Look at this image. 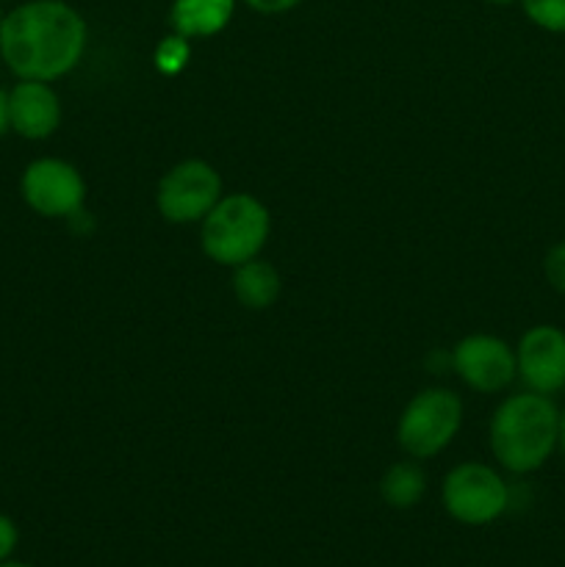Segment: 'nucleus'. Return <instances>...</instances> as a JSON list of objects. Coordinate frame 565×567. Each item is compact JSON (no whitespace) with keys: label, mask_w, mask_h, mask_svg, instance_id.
Instances as JSON below:
<instances>
[{"label":"nucleus","mask_w":565,"mask_h":567,"mask_svg":"<svg viewBox=\"0 0 565 567\" xmlns=\"http://www.w3.org/2000/svg\"><path fill=\"white\" fill-rule=\"evenodd\" d=\"M86 22L61 0H31L0 17V59L20 81H55L81 61Z\"/></svg>","instance_id":"1"},{"label":"nucleus","mask_w":565,"mask_h":567,"mask_svg":"<svg viewBox=\"0 0 565 567\" xmlns=\"http://www.w3.org/2000/svg\"><path fill=\"white\" fill-rule=\"evenodd\" d=\"M559 441V410L543 393H515L496 410L491 446L499 463L513 474L541 468Z\"/></svg>","instance_id":"2"},{"label":"nucleus","mask_w":565,"mask_h":567,"mask_svg":"<svg viewBox=\"0 0 565 567\" xmlns=\"http://www.w3.org/2000/svg\"><path fill=\"white\" fill-rule=\"evenodd\" d=\"M269 238V210L249 194L219 199L205 216L203 249L222 266H242L264 249Z\"/></svg>","instance_id":"3"},{"label":"nucleus","mask_w":565,"mask_h":567,"mask_svg":"<svg viewBox=\"0 0 565 567\" xmlns=\"http://www.w3.org/2000/svg\"><path fill=\"white\" fill-rule=\"evenodd\" d=\"M463 421V404L452 391H424L399 419V443L415 460L438 454L452 443Z\"/></svg>","instance_id":"4"},{"label":"nucleus","mask_w":565,"mask_h":567,"mask_svg":"<svg viewBox=\"0 0 565 567\" xmlns=\"http://www.w3.org/2000/svg\"><path fill=\"white\" fill-rule=\"evenodd\" d=\"M510 491L502 476L482 463L458 465L443 482V507L458 524L487 526L502 518Z\"/></svg>","instance_id":"5"},{"label":"nucleus","mask_w":565,"mask_h":567,"mask_svg":"<svg viewBox=\"0 0 565 567\" xmlns=\"http://www.w3.org/2000/svg\"><path fill=\"white\" fill-rule=\"evenodd\" d=\"M222 194V177L205 161H183L164 175L158 186V210L172 225L205 219Z\"/></svg>","instance_id":"6"},{"label":"nucleus","mask_w":565,"mask_h":567,"mask_svg":"<svg viewBox=\"0 0 565 567\" xmlns=\"http://www.w3.org/2000/svg\"><path fill=\"white\" fill-rule=\"evenodd\" d=\"M20 192L28 208L37 210L39 216H48V219L66 216L70 219L75 210H81L86 186H83L81 172L66 161L39 158L31 161L22 172Z\"/></svg>","instance_id":"7"},{"label":"nucleus","mask_w":565,"mask_h":567,"mask_svg":"<svg viewBox=\"0 0 565 567\" xmlns=\"http://www.w3.org/2000/svg\"><path fill=\"white\" fill-rule=\"evenodd\" d=\"M454 371L469 382L474 391L496 393L513 382L518 363L513 349L493 336H469L454 347Z\"/></svg>","instance_id":"8"},{"label":"nucleus","mask_w":565,"mask_h":567,"mask_svg":"<svg viewBox=\"0 0 565 567\" xmlns=\"http://www.w3.org/2000/svg\"><path fill=\"white\" fill-rule=\"evenodd\" d=\"M521 380L535 393H557L565 388V332L559 327H532L515 352Z\"/></svg>","instance_id":"9"},{"label":"nucleus","mask_w":565,"mask_h":567,"mask_svg":"<svg viewBox=\"0 0 565 567\" xmlns=\"http://www.w3.org/2000/svg\"><path fill=\"white\" fill-rule=\"evenodd\" d=\"M59 122V94L44 81H20L9 92V131H14L17 136L39 142L53 136Z\"/></svg>","instance_id":"10"},{"label":"nucleus","mask_w":565,"mask_h":567,"mask_svg":"<svg viewBox=\"0 0 565 567\" xmlns=\"http://www.w3.org/2000/svg\"><path fill=\"white\" fill-rule=\"evenodd\" d=\"M233 3L236 0H175L170 20L186 39L214 37L230 22Z\"/></svg>","instance_id":"11"},{"label":"nucleus","mask_w":565,"mask_h":567,"mask_svg":"<svg viewBox=\"0 0 565 567\" xmlns=\"http://www.w3.org/2000/svg\"><path fill=\"white\" fill-rule=\"evenodd\" d=\"M233 291H236L242 305H247V308L253 310H264L269 308L277 299V293H280V275H277L275 266L253 258L236 269Z\"/></svg>","instance_id":"12"},{"label":"nucleus","mask_w":565,"mask_h":567,"mask_svg":"<svg viewBox=\"0 0 565 567\" xmlns=\"http://www.w3.org/2000/svg\"><path fill=\"white\" fill-rule=\"evenodd\" d=\"M427 476L415 463H397L380 482L382 502L393 509H410L424 498Z\"/></svg>","instance_id":"13"},{"label":"nucleus","mask_w":565,"mask_h":567,"mask_svg":"<svg viewBox=\"0 0 565 567\" xmlns=\"http://www.w3.org/2000/svg\"><path fill=\"white\" fill-rule=\"evenodd\" d=\"M521 6L537 28L565 33V0H521Z\"/></svg>","instance_id":"14"},{"label":"nucleus","mask_w":565,"mask_h":567,"mask_svg":"<svg viewBox=\"0 0 565 567\" xmlns=\"http://www.w3.org/2000/svg\"><path fill=\"white\" fill-rule=\"evenodd\" d=\"M188 61V42L186 37H170L164 39V42L158 44V50H155V66H158L161 72H166V75H177V72L186 66Z\"/></svg>","instance_id":"15"},{"label":"nucleus","mask_w":565,"mask_h":567,"mask_svg":"<svg viewBox=\"0 0 565 567\" xmlns=\"http://www.w3.org/2000/svg\"><path fill=\"white\" fill-rule=\"evenodd\" d=\"M543 271H546V280L554 291L565 293V241L554 244L548 249L546 260H543Z\"/></svg>","instance_id":"16"},{"label":"nucleus","mask_w":565,"mask_h":567,"mask_svg":"<svg viewBox=\"0 0 565 567\" xmlns=\"http://www.w3.org/2000/svg\"><path fill=\"white\" fill-rule=\"evenodd\" d=\"M17 543H20V529H17V524L9 515L0 513V563L14 557Z\"/></svg>","instance_id":"17"},{"label":"nucleus","mask_w":565,"mask_h":567,"mask_svg":"<svg viewBox=\"0 0 565 567\" xmlns=\"http://www.w3.org/2000/svg\"><path fill=\"white\" fill-rule=\"evenodd\" d=\"M247 6H253L255 11H264V14H280V11L294 9L299 0H244Z\"/></svg>","instance_id":"18"},{"label":"nucleus","mask_w":565,"mask_h":567,"mask_svg":"<svg viewBox=\"0 0 565 567\" xmlns=\"http://www.w3.org/2000/svg\"><path fill=\"white\" fill-rule=\"evenodd\" d=\"M9 131V92L0 89V136Z\"/></svg>","instance_id":"19"},{"label":"nucleus","mask_w":565,"mask_h":567,"mask_svg":"<svg viewBox=\"0 0 565 567\" xmlns=\"http://www.w3.org/2000/svg\"><path fill=\"white\" fill-rule=\"evenodd\" d=\"M557 446L563 449V454H565V413H559V441H557Z\"/></svg>","instance_id":"20"},{"label":"nucleus","mask_w":565,"mask_h":567,"mask_svg":"<svg viewBox=\"0 0 565 567\" xmlns=\"http://www.w3.org/2000/svg\"><path fill=\"white\" fill-rule=\"evenodd\" d=\"M0 567H33V565H25V563H14V559H6V563H0Z\"/></svg>","instance_id":"21"},{"label":"nucleus","mask_w":565,"mask_h":567,"mask_svg":"<svg viewBox=\"0 0 565 567\" xmlns=\"http://www.w3.org/2000/svg\"><path fill=\"white\" fill-rule=\"evenodd\" d=\"M487 3H496V6H507V3H513V0H487Z\"/></svg>","instance_id":"22"}]
</instances>
